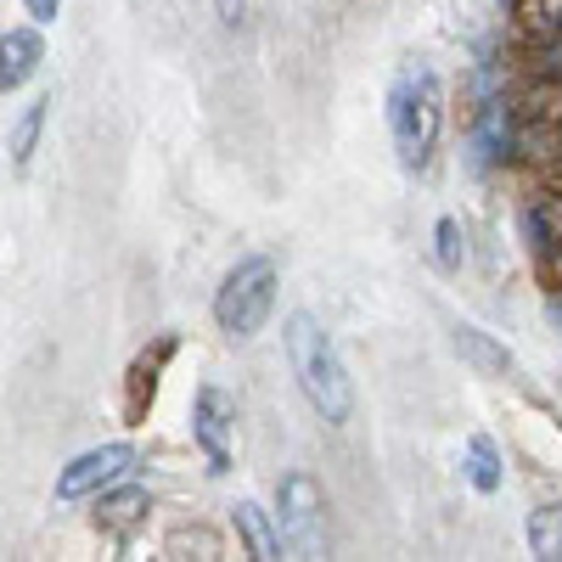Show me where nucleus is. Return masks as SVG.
<instances>
[{
	"instance_id": "nucleus-1",
	"label": "nucleus",
	"mask_w": 562,
	"mask_h": 562,
	"mask_svg": "<svg viewBox=\"0 0 562 562\" xmlns=\"http://www.w3.org/2000/svg\"><path fill=\"white\" fill-rule=\"evenodd\" d=\"M281 344H288V366H293L299 394L310 400V411L321 422H333V428H338V422H349L355 416V383H349V366H344L338 344L326 338V326L310 310H293Z\"/></svg>"
},
{
	"instance_id": "nucleus-2",
	"label": "nucleus",
	"mask_w": 562,
	"mask_h": 562,
	"mask_svg": "<svg viewBox=\"0 0 562 562\" xmlns=\"http://www.w3.org/2000/svg\"><path fill=\"white\" fill-rule=\"evenodd\" d=\"M389 130H394V153L405 169H422L439 147L445 130V85L434 68H405L389 90Z\"/></svg>"
},
{
	"instance_id": "nucleus-3",
	"label": "nucleus",
	"mask_w": 562,
	"mask_h": 562,
	"mask_svg": "<svg viewBox=\"0 0 562 562\" xmlns=\"http://www.w3.org/2000/svg\"><path fill=\"white\" fill-rule=\"evenodd\" d=\"M276 310V265L265 254H248L231 265V276L220 281V293H214V321H220V333L225 338H254L259 326L270 321Z\"/></svg>"
},
{
	"instance_id": "nucleus-4",
	"label": "nucleus",
	"mask_w": 562,
	"mask_h": 562,
	"mask_svg": "<svg viewBox=\"0 0 562 562\" xmlns=\"http://www.w3.org/2000/svg\"><path fill=\"white\" fill-rule=\"evenodd\" d=\"M276 524H281V540H288V546L321 551V535H326V490L310 473H288V479L276 484Z\"/></svg>"
},
{
	"instance_id": "nucleus-5",
	"label": "nucleus",
	"mask_w": 562,
	"mask_h": 562,
	"mask_svg": "<svg viewBox=\"0 0 562 562\" xmlns=\"http://www.w3.org/2000/svg\"><path fill=\"white\" fill-rule=\"evenodd\" d=\"M192 439L203 445L209 456V473H225L231 467V439H237V400H231L225 389H198L192 400Z\"/></svg>"
},
{
	"instance_id": "nucleus-6",
	"label": "nucleus",
	"mask_w": 562,
	"mask_h": 562,
	"mask_svg": "<svg viewBox=\"0 0 562 562\" xmlns=\"http://www.w3.org/2000/svg\"><path fill=\"white\" fill-rule=\"evenodd\" d=\"M175 349H180V338L164 333V338H153L147 349L130 360V371H124V422H130V428L147 422V411L158 400V383H164V366L175 360Z\"/></svg>"
},
{
	"instance_id": "nucleus-7",
	"label": "nucleus",
	"mask_w": 562,
	"mask_h": 562,
	"mask_svg": "<svg viewBox=\"0 0 562 562\" xmlns=\"http://www.w3.org/2000/svg\"><path fill=\"white\" fill-rule=\"evenodd\" d=\"M135 467V450L130 445H102V450H85L79 461L63 467V479H57V495L63 501H85V495H102L108 484H119L124 473Z\"/></svg>"
},
{
	"instance_id": "nucleus-8",
	"label": "nucleus",
	"mask_w": 562,
	"mask_h": 562,
	"mask_svg": "<svg viewBox=\"0 0 562 562\" xmlns=\"http://www.w3.org/2000/svg\"><path fill=\"white\" fill-rule=\"evenodd\" d=\"M524 243L535 265L562 288V192H535L524 203Z\"/></svg>"
},
{
	"instance_id": "nucleus-9",
	"label": "nucleus",
	"mask_w": 562,
	"mask_h": 562,
	"mask_svg": "<svg viewBox=\"0 0 562 562\" xmlns=\"http://www.w3.org/2000/svg\"><path fill=\"white\" fill-rule=\"evenodd\" d=\"M40 63H45L40 29H7L0 34V97H12L18 85H29Z\"/></svg>"
},
{
	"instance_id": "nucleus-10",
	"label": "nucleus",
	"mask_w": 562,
	"mask_h": 562,
	"mask_svg": "<svg viewBox=\"0 0 562 562\" xmlns=\"http://www.w3.org/2000/svg\"><path fill=\"white\" fill-rule=\"evenodd\" d=\"M153 512V495L135 490V484H108L102 501H97V529L102 535H130L140 518Z\"/></svg>"
},
{
	"instance_id": "nucleus-11",
	"label": "nucleus",
	"mask_w": 562,
	"mask_h": 562,
	"mask_svg": "<svg viewBox=\"0 0 562 562\" xmlns=\"http://www.w3.org/2000/svg\"><path fill=\"white\" fill-rule=\"evenodd\" d=\"M450 344H456V355H461L467 366L479 371V378H512V371H518V360H512L490 333H479V326H456Z\"/></svg>"
},
{
	"instance_id": "nucleus-12",
	"label": "nucleus",
	"mask_w": 562,
	"mask_h": 562,
	"mask_svg": "<svg viewBox=\"0 0 562 562\" xmlns=\"http://www.w3.org/2000/svg\"><path fill=\"white\" fill-rule=\"evenodd\" d=\"M473 147H479V164H501L512 158V108L506 102H490L473 124Z\"/></svg>"
},
{
	"instance_id": "nucleus-13",
	"label": "nucleus",
	"mask_w": 562,
	"mask_h": 562,
	"mask_svg": "<svg viewBox=\"0 0 562 562\" xmlns=\"http://www.w3.org/2000/svg\"><path fill=\"white\" fill-rule=\"evenodd\" d=\"M237 512V535H243V546H248V557H259V562H270L276 551H281V535L270 529V512L259 506V501H237L231 506Z\"/></svg>"
},
{
	"instance_id": "nucleus-14",
	"label": "nucleus",
	"mask_w": 562,
	"mask_h": 562,
	"mask_svg": "<svg viewBox=\"0 0 562 562\" xmlns=\"http://www.w3.org/2000/svg\"><path fill=\"white\" fill-rule=\"evenodd\" d=\"M467 484H473L479 495H495L501 490V450L484 434L467 439Z\"/></svg>"
},
{
	"instance_id": "nucleus-15",
	"label": "nucleus",
	"mask_w": 562,
	"mask_h": 562,
	"mask_svg": "<svg viewBox=\"0 0 562 562\" xmlns=\"http://www.w3.org/2000/svg\"><path fill=\"white\" fill-rule=\"evenodd\" d=\"M45 113H52V97H40L34 108H23V119L12 124V140H7V153H12V164L23 169L29 158H34V147H40V130H45Z\"/></svg>"
},
{
	"instance_id": "nucleus-16",
	"label": "nucleus",
	"mask_w": 562,
	"mask_h": 562,
	"mask_svg": "<svg viewBox=\"0 0 562 562\" xmlns=\"http://www.w3.org/2000/svg\"><path fill=\"white\" fill-rule=\"evenodd\" d=\"M529 551L535 557H562V501L557 506H540L529 518Z\"/></svg>"
},
{
	"instance_id": "nucleus-17",
	"label": "nucleus",
	"mask_w": 562,
	"mask_h": 562,
	"mask_svg": "<svg viewBox=\"0 0 562 562\" xmlns=\"http://www.w3.org/2000/svg\"><path fill=\"white\" fill-rule=\"evenodd\" d=\"M524 12V23L546 40V34H562V0H512Z\"/></svg>"
},
{
	"instance_id": "nucleus-18",
	"label": "nucleus",
	"mask_w": 562,
	"mask_h": 562,
	"mask_svg": "<svg viewBox=\"0 0 562 562\" xmlns=\"http://www.w3.org/2000/svg\"><path fill=\"white\" fill-rule=\"evenodd\" d=\"M169 551H198V557H220V535L214 529H175L169 535Z\"/></svg>"
},
{
	"instance_id": "nucleus-19",
	"label": "nucleus",
	"mask_w": 562,
	"mask_h": 562,
	"mask_svg": "<svg viewBox=\"0 0 562 562\" xmlns=\"http://www.w3.org/2000/svg\"><path fill=\"white\" fill-rule=\"evenodd\" d=\"M439 265H445V270L461 265V225H456V220H439Z\"/></svg>"
},
{
	"instance_id": "nucleus-20",
	"label": "nucleus",
	"mask_w": 562,
	"mask_h": 562,
	"mask_svg": "<svg viewBox=\"0 0 562 562\" xmlns=\"http://www.w3.org/2000/svg\"><path fill=\"white\" fill-rule=\"evenodd\" d=\"M214 12H220V23H225V29H243L248 0H214Z\"/></svg>"
},
{
	"instance_id": "nucleus-21",
	"label": "nucleus",
	"mask_w": 562,
	"mask_h": 562,
	"mask_svg": "<svg viewBox=\"0 0 562 562\" xmlns=\"http://www.w3.org/2000/svg\"><path fill=\"white\" fill-rule=\"evenodd\" d=\"M23 12H29L34 23H57V12H63V0H23Z\"/></svg>"
},
{
	"instance_id": "nucleus-22",
	"label": "nucleus",
	"mask_w": 562,
	"mask_h": 562,
	"mask_svg": "<svg viewBox=\"0 0 562 562\" xmlns=\"http://www.w3.org/2000/svg\"><path fill=\"white\" fill-rule=\"evenodd\" d=\"M540 57H546V68H551V74H562V34H546Z\"/></svg>"
}]
</instances>
